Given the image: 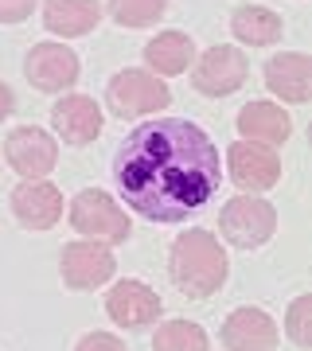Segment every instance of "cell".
Listing matches in <instances>:
<instances>
[{
    "label": "cell",
    "mask_w": 312,
    "mask_h": 351,
    "mask_svg": "<svg viewBox=\"0 0 312 351\" xmlns=\"http://www.w3.org/2000/svg\"><path fill=\"white\" fill-rule=\"evenodd\" d=\"M246 75H250L246 55H242L238 47H226V43H219V47L203 51L200 59H195L191 82H195V90H200V94H207V98H226V94L242 90Z\"/></svg>",
    "instance_id": "cell-7"
},
{
    "label": "cell",
    "mask_w": 312,
    "mask_h": 351,
    "mask_svg": "<svg viewBox=\"0 0 312 351\" xmlns=\"http://www.w3.org/2000/svg\"><path fill=\"white\" fill-rule=\"evenodd\" d=\"M219 230L235 250H258V246L274 239L277 211L274 203L258 199V195H235L219 215Z\"/></svg>",
    "instance_id": "cell-3"
},
{
    "label": "cell",
    "mask_w": 312,
    "mask_h": 351,
    "mask_svg": "<svg viewBox=\"0 0 312 351\" xmlns=\"http://www.w3.org/2000/svg\"><path fill=\"white\" fill-rule=\"evenodd\" d=\"M4 160L12 164L24 180H43V176L55 172V164H59V145H55V137L43 133V129L20 125V129L8 133V141H4Z\"/></svg>",
    "instance_id": "cell-9"
},
{
    "label": "cell",
    "mask_w": 312,
    "mask_h": 351,
    "mask_svg": "<svg viewBox=\"0 0 312 351\" xmlns=\"http://www.w3.org/2000/svg\"><path fill=\"white\" fill-rule=\"evenodd\" d=\"M230 32H235L238 43H250V47H269V43H277L281 39V16L269 12V8H262V4H242V8H235V16H230Z\"/></svg>",
    "instance_id": "cell-19"
},
{
    "label": "cell",
    "mask_w": 312,
    "mask_h": 351,
    "mask_svg": "<svg viewBox=\"0 0 312 351\" xmlns=\"http://www.w3.org/2000/svg\"><path fill=\"white\" fill-rule=\"evenodd\" d=\"M59 269H62V281L71 289H98L113 277L117 262H113V250H106L101 242L86 239V242H67L62 246Z\"/></svg>",
    "instance_id": "cell-10"
},
{
    "label": "cell",
    "mask_w": 312,
    "mask_h": 351,
    "mask_svg": "<svg viewBox=\"0 0 312 351\" xmlns=\"http://www.w3.org/2000/svg\"><path fill=\"white\" fill-rule=\"evenodd\" d=\"M71 226L94 242H125L129 230H133V223L125 219V211L98 188L75 195V203H71Z\"/></svg>",
    "instance_id": "cell-5"
},
{
    "label": "cell",
    "mask_w": 312,
    "mask_h": 351,
    "mask_svg": "<svg viewBox=\"0 0 312 351\" xmlns=\"http://www.w3.org/2000/svg\"><path fill=\"white\" fill-rule=\"evenodd\" d=\"M265 86L289 106H304L312 94V59L304 51H281L265 63Z\"/></svg>",
    "instance_id": "cell-14"
},
{
    "label": "cell",
    "mask_w": 312,
    "mask_h": 351,
    "mask_svg": "<svg viewBox=\"0 0 312 351\" xmlns=\"http://www.w3.org/2000/svg\"><path fill=\"white\" fill-rule=\"evenodd\" d=\"M226 250L219 246L211 230H184L180 239L172 242V258H168V274H172L176 289L184 293V297H211L219 293L226 281Z\"/></svg>",
    "instance_id": "cell-2"
},
{
    "label": "cell",
    "mask_w": 312,
    "mask_h": 351,
    "mask_svg": "<svg viewBox=\"0 0 312 351\" xmlns=\"http://www.w3.org/2000/svg\"><path fill=\"white\" fill-rule=\"evenodd\" d=\"M145 63H149L152 75L160 78L184 75L187 66L195 63V43H191L187 32H160L156 39L145 43Z\"/></svg>",
    "instance_id": "cell-18"
},
{
    "label": "cell",
    "mask_w": 312,
    "mask_h": 351,
    "mask_svg": "<svg viewBox=\"0 0 312 351\" xmlns=\"http://www.w3.org/2000/svg\"><path fill=\"white\" fill-rule=\"evenodd\" d=\"M75 351H129L117 336H110V332H90V336L78 339Z\"/></svg>",
    "instance_id": "cell-23"
},
{
    "label": "cell",
    "mask_w": 312,
    "mask_h": 351,
    "mask_svg": "<svg viewBox=\"0 0 312 351\" xmlns=\"http://www.w3.org/2000/svg\"><path fill=\"white\" fill-rule=\"evenodd\" d=\"M106 313H110V320L117 328L137 332V328L156 324V316H160V297H156L145 281H117V285L106 293Z\"/></svg>",
    "instance_id": "cell-11"
},
{
    "label": "cell",
    "mask_w": 312,
    "mask_h": 351,
    "mask_svg": "<svg viewBox=\"0 0 312 351\" xmlns=\"http://www.w3.org/2000/svg\"><path fill=\"white\" fill-rule=\"evenodd\" d=\"M211 339L195 320H168V324L156 328V339H152V351H207Z\"/></svg>",
    "instance_id": "cell-20"
},
{
    "label": "cell",
    "mask_w": 312,
    "mask_h": 351,
    "mask_svg": "<svg viewBox=\"0 0 312 351\" xmlns=\"http://www.w3.org/2000/svg\"><path fill=\"white\" fill-rule=\"evenodd\" d=\"M36 8V0H0V24H20Z\"/></svg>",
    "instance_id": "cell-24"
},
{
    "label": "cell",
    "mask_w": 312,
    "mask_h": 351,
    "mask_svg": "<svg viewBox=\"0 0 312 351\" xmlns=\"http://www.w3.org/2000/svg\"><path fill=\"white\" fill-rule=\"evenodd\" d=\"M226 168H230V180L246 195L274 188L281 180V156L269 145H258V141H235L226 149Z\"/></svg>",
    "instance_id": "cell-8"
},
{
    "label": "cell",
    "mask_w": 312,
    "mask_h": 351,
    "mask_svg": "<svg viewBox=\"0 0 312 351\" xmlns=\"http://www.w3.org/2000/svg\"><path fill=\"white\" fill-rule=\"evenodd\" d=\"M223 348L226 351H274L277 324L262 308H235L223 324Z\"/></svg>",
    "instance_id": "cell-15"
},
{
    "label": "cell",
    "mask_w": 312,
    "mask_h": 351,
    "mask_svg": "<svg viewBox=\"0 0 312 351\" xmlns=\"http://www.w3.org/2000/svg\"><path fill=\"white\" fill-rule=\"evenodd\" d=\"M12 215L27 230H51L62 219V191L47 180H24L12 191Z\"/></svg>",
    "instance_id": "cell-12"
},
{
    "label": "cell",
    "mask_w": 312,
    "mask_h": 351,
    "mask_svg": "<svg viewBox=\"0 0 312 351\" xmlns=\"http://www.w3.org/2000/svg\"><path fill=\"white\" fill-rule=\"evenodd\" d=\"M168 12V0H110V16L121 27H152Z\"/></svg>",
    "instance_id": "cell-21"
},
{
    "label": "cell",
    "mask_w": 312,
    "mask_h": 351,
    "mask_svg": "<svg viewBox=\"0 0 312 351\" xmlns=\"http://www.w3.org/2000/svg\"><path fill=\"white\" fill-rule=\"evenodd\" d=\"M219 149L195 121L156 117L117 145L113 180L129 211L149 223H184L219 191Z\"/></svg>",
    "instance_id": "cell-1"
},
{
    "label": "cell",
    "mask_w": 312,
    "mask_h": 351,
    "mask_svg": "<svg viewBox=\"0 0 312 351\" xmlns=\"http://www.w3.org/2000/svg\"><path fill=\"white\" fill-rule=\"evenodd\" d=\"M51 125L67 145H90L101 133V110L86 94H62L51 110Z\"/></svg>",
    "instance_id": "cell-13"
},
{
    "label": "cell",
    "mask_w": 312,
    "mask_h": 351,
    "mask_svg": "<svg viewBox=\"0 0 312 351\" xmlns=\"http://www.w3.org/2000/svg\"><path fill=\"white\" fill-rule=\"evenodd\" d=\"M78 55L67 43H36V47L27 51V63H24V75L27 82L43 94H62V90H71L78 82Z\"/></svg>",
    "instance_id": "cell-6"
},
{
    "label": "cell",
    "mask_w": 312,
    "mask_h": 351,
    "mask_svg": "<svg viewBox=\"0 0 312 351\" xmlns=\"http://www.w3.org/2000/svg\"><path fill=\"white\" fill-rule=\"evenodd\" d=\"M285 332L297 348H312V297H297V301L289 304Z\"/></svg>",
    "instance_id": "cell-22"
},
{
    "label": "cell",
    "mask_w": 312,
    "mask_h": 351,
    "mask_svg": "<svg viewBox=\"0 0 312 351\" xmlns=\"http://www.w3.org/2000/svg\"><path fill=\"white\" fill-rule=\"evenodd\" d=\"M106 101L117 117H145V113H156L172 101V90L164 86L160 75L152 71H137V66H125L110 78L106 86Z\"/></svg>",
    "instance_id": "cell-4"
},
{
    "label": "cell",
    "mask_w": 312,
    "mask_h": 351,
    "mask_svg": "<svg viewBox=\"0 0 312 351\" xmlns=\"http://www.w3.org/2000/svg\"><path fill=\"white\" fill-rule=\"evenodd\" d=\"M12 110H16V98H12V90L4 86V82H0V121H4V117H8Z\"/></svg>",
    "instance_id": "cell-25"
},
{
    "label": "cell",
    "mask_w": 312,
    "mask_h": 351,
    "mask_svg": "<svg viewBox=\"0 0 312 351\" xmlns=\"http://www.w3.org/2000/svg\"><path fill=\"white\" fill-rule=\"evenodd\" d=\"M98 20H101L98 0H43V24L59 39L90 36L98 27Z\"/></svg>",
    "instance_id": "cell-17"
},
{
    "label": "cell",
    "mask_w": 312,
    "mask_h": 351,
    "mask_svg": "<svg viewBox=\"0 0 312 351\" xmlns=\"http://www.w3.org/2000/svg\"><path fill=\"white\" fill-rule=\"evenodd\" d=\"M238 133L242 141H258V145H285L293 137V121H289V113L274 101H250L238 110Z\"/></svg>",
    "instance_id": "cell-16"
}]
</instances>
